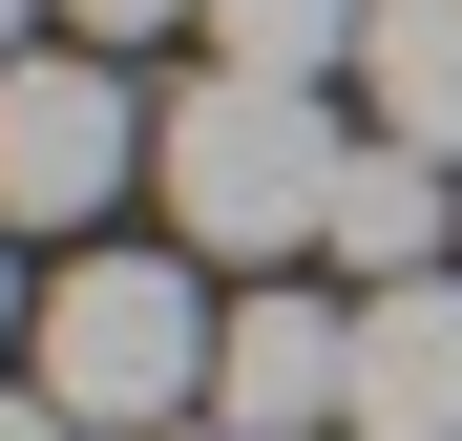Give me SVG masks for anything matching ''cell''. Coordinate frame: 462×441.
<instances>
[{
	"label": "cell",
	"instance_id": "obj_9",
	"mask_svg": "<svg viewBox=\"0 0 462 441\" xmlns=\"http://www.w3.org/2000/svg\"><path fill=\"white\" fill-rule=\"evenodd\" d=\"M85 42H147V22H210V0H63Z\"/></svg>",
	"mask_w": 462,
	"mask_h": 441
},
{
	"label": "cell",
	"instance_id": "obj_5",
	"mask_svg": "<svg viewBox=\"0 0 462 441\" xmlns=\"http://www.w3.org/2000/svg\"><path fill=\"white\" fill-rule=\"evenodd\" d=\"M357 441H462V273L357 294Z\"/></svg>",
	"mask_w": 462,
	"mask_h": 441
},
{
	"label": "cell",
	"instance_id": "obj_6",
	"mask_svg": "<svg viewBox=\"0 0 462 441\" xmlns=\"http://www.w3.org/2000/svg\"><path fill=\"white\" fill-rule=\"evenodd\" d=\"M357 85H378V147L462 169V0H357Z\"/></svg>",
	"mask_w": 462,
	"mask_h": 441
},
{
	"label": "cell",
	"instance_id": "obj_2",
	"mask_svg": "<svg viewBox=\"0 0 462 441\" xmlns=\"http://www.w3.org/2000/svg\"><path fill=\"white\" fill-rule=\"evenodd\" d=\"M210 336L231 316L189 294V253H63L22 357H42V400L85 420V441H189L210 420Z\"/></svg>",
	"mask_w": 462,
	"mask_h": 441
},
{
	"label": "cell",
	"instance_id": "obj_11",
	"mask_svg": "<svg viewBox=\"0 0 462 441\" xmlns=\"http://www.w3.org/2000/svg\"><path fill=\"white\" fill-rule=\"evenodd\" d=\"M0 336H42V294H22V253H0Z\"/></svg>",
	"mask_w": 462,
	"mask_h": 441
},
{
	"label": "cell",
	"instance_id": "obj_8",
	"mask_svg": "<svg viewBox=\"0 0 462 441\" xmlns=\"http://www.w3.org/2000/svg\"><path fill=\"white\" fill-rule=\"evenodd\" d=\"M210 63H253V85H337V63H357V0H210Z\"/></svg>",
	"mask_w": 462,
	"mask_h": 441
},
{
	"label": "cell",
	"instance_id": "obj_4",
	"mask_svg": "<svg viewBox=\"0 0 462 441\" xmlns=\"http://www.w3.org/2000/svg\"><path fill=\"white\" fill-rule=\"evenodd\" d=\"M210 441H357V316H337V294H231Z\"/></svg>",
	"mask_w": 462,
	"mask_h": 441
},
{
	"label": "cell",
	"instance_id": "obj_10",
	"mask_svg": "<svg viewBox=\"0 0 462 441\" xmlns=\"http://www.w3.org/2000/svg\"><path fill=\"white\" fill-rule=\"evenodd\" d=\"M0 441H85V420H63V400H42V379H0Z\"/></svg>",
	"mask_w": 462,
	"mask_h": 441
},
{
	"label": "cell",
	"instance_id": "obj_3",
	"mask_svg": "<svg viewBox=\"0 0 462 441\" xmlns=\"http://www.w3.org/2000/svg\"><path fill=\"white\" fill-rule=\"evenodd\" d=\"M147 147H169V126L106 85V42H22V63H0V232H85V210H126Z\"/></svg>",
	"mask_w": 462,
	"mask_h": 441
},
{
	"label": "cell",
	"instance_id": "obj_1",
	"mask_svg": "<svg viewBox=\"0 0 462 441\" xmlns=\"http://www.w3.org/2000/svg\"><path fill=\"white\" fill-rule=\"evenodd\" d=\"M147 169H169V232L210 253V273H273V253H337V106L316 85H253V63H210V85L169 106V147H147Z\"/></svg>",
	"mask_w": 462,
	"mask_h": 441
},
{
	"label": "cell",
	"instance_id": "obj_12",
	"mask_svg": "<svg viewBox=\"0 0 462 441\" xmlns=\"http://www.w3.org/2000/svg\"><path fill=\"white\" fill-rule=\"evenodd\" d=\"M22 42H42V0H0V63H22Z\"/></svg>",
	"mask_w": 462,
	"mask_h": 441
},
{
	"label": "cell",
	"instance_id": "obj_7",
	"mask_svg": "<svg viewBox=\"0 0 462 441\" xmlns=\"http://www.w3.org/2000/svg\"><path fill=\"white\" fill-rule=\"evenodd\" d=\"M337 253H357V273H462L441 147H357V169H337Z\"/></svg>",
	"mask_w": 462,
	"mask_h": 441
}]
</instances>
